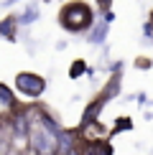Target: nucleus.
I'll use <instances>...</instances> for the list:
<instances>
[{
  "label": "nucleus",
  "mask_w": 153,
  "mask_h": 155,
  "mask_svg": "<svg viewBox=\"0 0 153 155\" xmlns=\"http://www.w3.org/2000/svg\"><path fill=\"white\" fill-rule=\"evenodd\" d=\"M82 155H112V147L105 140H92L82 147Z\"/></svg>",
  "instance_id": "obj_5"
},
{
  "label": "nucleus",
  "mask_w": 153,
  "mask_h": 155,
  "mask_svg": "<svg viewBox=\"0 0 153 155\" xmlns=\"http://www.w3.org/2000/svg\"><path fill=\"white\" fill-rule=\"evenodd\" d=\"M0 99H3V104L8 107V109H13L15 107V99H13V92L8 87H5V84H0Z\"/></svg>",
  "instance_id": "obj_9"
},
{
  "label": "nucleus",
  "mask_w": 153,
  "mask_h": 155,
  "mask_svg": "<svg viewBox=\"0 0 153 155\" xmlns=\"http://www.w3.org/2000/svg\"><path fill=\"white\" fill-rule=\"evenodd\" d=\"M94 3L100 5L102 10H110V5H112V0H94Z\"/></svg>",
  "instance_id": "obj_13"
},
{
  "label": "nucleus",
  "mask_w": 153,
  "mask_h": 155,
  "mask_svg": "<svg viewBox=\"0 0 153 155\" xmlns=\"http://www.w3.org/2000/svg\"><path fill=\"white\" fill-rule=\"evenodd\" d=\"M127 127H133L130 120H123V122H117V125H115V132H117V130H127Z\"/></svg>",
  "instance_id": "obj_12"
},
{
  "label": "nucleus",
  "mask_w": 153,
  "mask_h": 155,
  "mask_svg": "<svg viewBox=\"0 0 153 155\" xmlns=\"http://www.w3.org/2000/svg\"><path fill=\"white\" fill-rule=\"evenodd\" d=\"M94 23H97L94 21V10L84 0H69L59 10V25L66 33H87Z\"/></svg>",
  "instance_id": "obj_1"
},
{
  "label": "nucleus",
  "mask_w": 153,
  "mask_h": 155,
  "mask_svg": "<svg viewBox=\"0 0 153 155\" xmlns=\"http://www.w3.org/2000/svg\"><path fill=\"white\" fill-rule=\"evenodd\" d=\"M110 99V97H107L105 92H102L97 99L92 102V104H89L87 109H84V114H82V127H87V125H94V122H97V117H100V112H102V107H105V102Z\"/></svg>",
  "instance_id": "obj_4"
},
{
  "label": "nucleus",
  "mask_w": 153,
  "mask_h": 155,
  "mask_svg": "<svg viewBox=\"0 0 153 155\" xmlns=\"http://www.w3.org/2000/svg\"><path fill=\"white\" fill-rule=\"evenodd\" d=\"M36 21H38V8H36V5H28V8L23 10V15L18 18V23H23V25L36 23Z\"/></svg>",
  "instance_id": "obj_8"
},
{
  "label": "nucleus",
  "mask_w": 153,
  "mask_h": 155,
  "mask_svg": "<svg viewBox=\"0 0 153 155\" xmlns=\"http://www.w3.org/2000/svg\"><path fill=\"white\" fill-rule=\"evenodd\" d=\"M107 25H110V23H105V21H102V23H94L92 25V28H89V43H102V41H105V36H107Z\"/></svg>",
  "instance_id": "obj_7"
},
{
  "label": "nucleus",
  "mask_w": 153,
  "mask_h": 155,
  "mask_svg": "<svg viewBox=\"0 0 153 155\" xmlns=\"http://www.w3.org/2000/svg\"><path fill=\"white\" fill-rule=\"evenodd\" d=\"M18 18L15 15H5L3 21H0V36L3 38H8V41H13L15 38V31H18Z\"/></svg>",
  "instance_id": "obj_6"
},
{
  "label": "nucleus",
  "mask_w": 153,
  "mask_h": 155,
  "mask_svg": "<svg viewBox=\"0 0 153 155\" xmlns=\"http://www.w3.org/2000/svg\"><path fill=\"white\" fill-rule=\"evenodd\" d=\"M28 145L33 147L38 155H54L56 153V132H51L41 120L38 122H31L28 127Z\"/></svg>",
  "instance_id": "obj_2"
},
{
  "label": "nucleus",
  "mask_w": 153,
  "mask_h": 155,
  "mask_svg": "<svg viewBox=\"0 0 153 155\" xmlns=\"http://www.w3.org/2000/svg\"><path fill=\"white\" fill-rule=\"evenodd\" d=\"M102 21H105V23H112V21H115V13H112V10H102Z\"/></svg>",
  "instance_id": "obj_11"
},
{
  "label": "nucleus",
  "mask_w": 153,
  "mask_h": 155,
  "mask_svg": "<svg viewBox=\"0 0 153 155\" xmlns=\"http://www.w3.org/2000/svg\"><path fill=\"white\" fill-rule=\"evenodd\" d=\"M82 71H87V64L84 61H74L72 64V71H69V76H72V79H79V74Z\"/></svg>",
  "instance_id": "obj_10"
},
{
  "label": "nucleus",
  "mask_w": 153,
  "mask_h": 155,
  "mask_svg": "<svg viewBox=\"0 0 153 155\" xmlns=\"http://www.w3.org/2000/svg\"><path fill=\"white\" fill-rule=\"evenodd\" d=\"M15 87H18L21 94L36 99V97H41L46 92V79H43L41 74H33V71H21L15 76Z\"/></svg>",
  "instance_id": "obj_3"
},
{
  "label": "nucleus",
  "mask_w": 153,
  "mask_h": 155,
  "mask_svg": "<svg viewBox=\"0 0 153 155\" xmlns=\"http://www.w3.org/2000/svg\"><path fill=\"white\" fill-rule=\"evenodd\" d=\"M66 155H82V150H74V147H72V150H69Z\"/></svg>",
  "instance_id": "obj_14"
}]
</instances>
